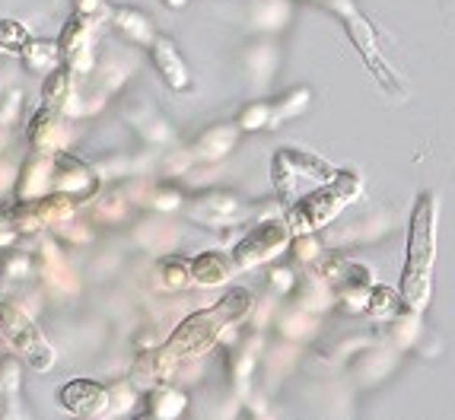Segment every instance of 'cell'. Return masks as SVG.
<instances>
[{"label":"cell","instance_id":"7","mask_svg":"<svg viewBox=\"0 0 455 420\" xmlns=\"http://www.w3.org/2000/svg\"><path fill=\"white\" fill-rule=\"evenodd\" d=\"M106 389L102 385H96V382H70V385H64L61 389V405L68 408L70 414H80V417H90V414H99L106 411Z\"/></svg>","mask_w":455,"mask_h":420},{"label":"cell","instance_id":"1","mask_svg":"<svg viewBox=\"0 0 455 420\" xmlns=\"http://www.w3.org/2000/svg\"><path fill=\"white\" fill-rule=\"evenodd\" d=\"M433 229H436V201H433V194H420L418 204H414V214H411L408 261H404L402 277V299L411 309H420L430 297V274L433 258H436Z\"/></svg>","mask_w":455,"mask_h":420},{"label":"cell","instance_id":"15","mask_svg":"<svg viewBox=\"0 0 455 420\" xmlns=\"http://www.w3.org/2000/svg\"><path fill=\"white\" fill-rule=\"evenodd\" d=\"M163 267H166V281H172L175 287H182L188 277H195L191 274V265H182V261H166Z\"/></svg>","mask_w":455,"mask_h":420},{"label":"cell","instance_id":"16","mask_svg":"<svg viewBox=\"0 0 455 420\" xmlns=\"http://www.w3.org/2000/svg\"><path fill=\"white\" fill-rule=\"evenodd\" d=\"M312 252H315V245H312V239H299V255H303V258H309Z\"/></svg>","mask_w":455,"mask_h":420},{"label":"cell","instance_id":"8","mask_svg":"<svg viewBox=\"0 0 455 420\" xmlns=\"http://www.w3.org/2000/svg\"><path fill=\"white\" fill-rule=\"evenodd\" d=\"M191 274H195L197 283H207V287H213V283L227 281V274H229L227 258H223V255H217V252L201 255V258L191 261Z\"/></svg>","mask_w":455,"mask_h":420},{"label":"cell","instance_id":"6","mask_svg":"<svg viewBox=\"0 0 455 420\" xmlns=\"http://www.w3.org/2000/svg\"><path fill=\"white\" fill-rule=\"evenodd\" d=\"M150 58H153V64H156V70L163 74V80H166L172 90H188V67H185L179 48H175L166 36H156L150 42Z\"/></svg>","mask_w":455,"mask_h":420},{"label":"cell","instance_id":"14","mask_svg":"<svg viewBox=\"0 0 455 420\" xmlns=\"http://www.w3.org/2000/svg\"><path fill=\"white\" fill-rule=\"evenodd\" d=\"M74 13H76V20H84L86 26L96 23L99 16H102V0H74Z\"/></svg>","mask_w":455,"mask_h":420},{"label":"cell","instance_id":"10","mask_svg":"<svg viewBox=\"0 0 455 420\" xmlns=\"http://www.w3.org/2000/svg\"><path fill=\"white\" fill-rule=\"evenodd\" d=\"M235 210H239V201L229 194H207L197 204V220H233Z\"/></svg>","mask_w":455,"mask_h":420},{"label":"cell","instance_id":"4","mask_svg":"<svg viewBox=\"0 0 455 420\" xmlns=\"http://www.w3.org/2000/svg\"><path fill=\"white\" fill-rule=\"evenodd\" d=\"M0 331L7 335V341H13V347L29 360L36 369H52L54 363V351L48 347V341L42 337V331L36 329V321L26 319L16 305L0 303Z\"/></svg>","mask_w":455,"mask_h":420},{"label":"cell","instance_id":"13","mask_svg":"<svg viewBox=\"0 0 455 420\" xmlns=\"http://www.w3.org/2000/svg\"><path fill=\"white\" fill-rule=\"evenodd\" d=\"M370 313H372V319H395V315H398V297H395L388 287L372 290L370 293Z\"/></svg>","mask_w":455,"mask_h":420},{"label":"cell","instance_id":"12","mask_svg":"<svg viewBox=\"0 0 455 420\" xmlns=\"http://www.w3.org/2000/svg\"><path fill=\"white\" fill-rule=\"evenodd\" d=\"M32 42V36L26 32L23 23H16V20H0V48H7V52L23 54V48Z\"/></svg>","mask_w":455,"mask_h":420},{"label":"cell","instance_id":"3","mask_svg":"<svg viewBox=\"0 0 455 420\" xmlns=\"http://www.w3.org/2000/svg\"><path fill=\"white\" fill-rule=\"evenodd\" d=\"M360 194V178L354 172H338L331 178V185L325 188L312 191L306 198H299L293 207H290V229L293 233H312V229H319L322 223H328L331 217L341 214V207L347 201H354Z\"/></svg>","mask_w":455,"mask_h":420},{"label":"cell","instance_id":"5","mask_svg":"<svg viewBox=\"0 0 455 420\" xmlns=\"http://www.w3.org/2000/svg\"><path fill=\"white\" fill-rule=\"evenodd\" d=\"M290 233H293V229H290L287 220L259 223L243 242L235 245V252H233L235 267H251V265H259V261H267L271 255H277L283 249V242L290 239Z\"/></svg>","mask_w":455,"mask_h":420},{"label":"cell","instance_id":"9","mask_svg":"<svg viewBox=\"0 0 455 420\" xmlns=\"http://www.w3.org/2000/svg\"><path fill=\"white\" fill-rule=\"evenodd\" d=\"M115 23H118V29L124 32L128 38H134V42H144V45H150L153 38V26H150V20H147L144 13H137V10H118L115 13Z\"/></svg>","mask_w":455,"mask_h":420},{"label":"cell","instance_id":"11","mask_svg":"<svg viewBox=\"0 0 455 420\" xmlns=\"http://www.w3.org/2000/svg\"><path fill=\"white\" fill-rule=\"evenodd\" d=\"M58 54H61L58 42H38V38H32L29 45L23 48V61L32 64V67H48V64L58 61Z\"/></svg>","mask_w":455,"mask_h":420},{"label":"cell","instance_id":"2","mask_svg":"<svg viewBox=\"0 0 455 420\" xmlns=\"http://www.w3.org/2000/svg\"><path fill=\"white\" fill-rule=\"evenodd\" d=\"M249 309H251L249 293H245V290H229L227 297H223V303L211 305L207 313L191 315L182 329L172 335L169 347H172L175 353H201V351H207V347L220 337V331L227 329V325H233L235 319H243Z\"/></svg>","mask_w":455,"mask_h":420}]
</instances>
